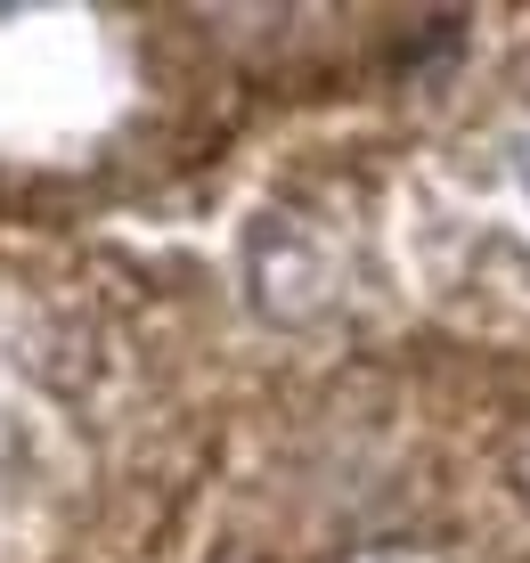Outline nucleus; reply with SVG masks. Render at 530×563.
<instances>
[{
    "label": "nucleus",
    "instance_id": "nucleus-1",
    "mask_svg": "<svg viewBox=\"0 0 530 563\" xmlns=\"http://www.w3.org/2000/svg\"><path fill=\"white\" fill-rule=\"evenodd\" d=\"M522 180H530V140H522Z\"/></svg>",
    "mask_w": 530,
    "mask_h": 563
}]
</instances>
